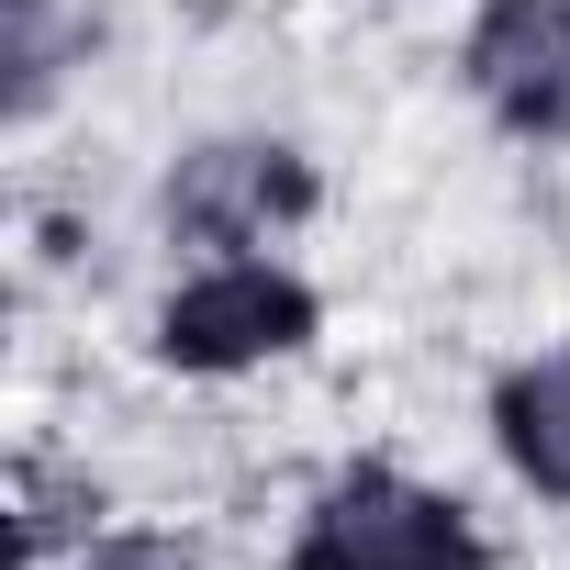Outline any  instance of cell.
Returning <instances> with one entry per match:
<instances>
[{
    "label": "cell",
    "mask_w": 570,
    "mask_h": 570,
    "mask_svg": "<svg viewBox=\"0 0 570 570\" xmlns=\"http://www.w3.org/2000/svg\"><path fill=\"white\" fill-rule=\"evenodd\" d=\"M325 279L292 257V246H202V257H168L135 303V358L157 392H190V403H224V392H257V381H292L325 358Z\"/></svg>",
    "instance_id": "1"
},
{
    "label": "cell",
    "mask_w": 570,
    "mask_h": 570,
    "mask_svg": "<svg viewBox=\"0 0 570 570\" xmlns=\"http://www.w3.org/2000/svg\"><path fill=\"white\" fill-rule=\"evenodd\" d=\"M268 570H503V525L470 481L403 448H347L279 503Z\"/></svg>",
    "instance_id": "2"
},
{
    "label": "cell",
    "mask_w": 570,
    "mask_h": 570,
    "mask_svg": "<svg viewBox=\"0 0 570 570\" xmlns=\"http://www.w3.org/2000/svg\"><path fill=\"white\" fill-rule=\"evenodd\" d=\"M325 213V168L303 135H268V124H213L190 146L157 157V190H146V224L168 257H202V246H292L303 224Z\"/></svg>",
    "instance_id": "3"
},
{
    "label": "cell",
    "mask_w": 570,
    "mask_h": 570,
    "mask_svg": "<svg viewBox=\"0 0 570 570\" xmlns=\"http://www.w3.org/2000/svg\"><path fill=\"white\" fill-rule=\"evenodd\" d=\"M459 90L514 146H570V0H470Z\"/></svg>",
    "instance_id": "4"
},
{
    "label": "cell",
    "mask_w": 570,
    "mask_h": 570,
    "mask_svg": "<svg viewBox=\"0 0 570 570\" xmlns=\"http://www.w3.org/2000/svg\"><path fill=\"white\" fill-rule=\"evenodd\" d=\"M481 459H492V481L514 492V503H537V514H559L570 525V325L559 336H537V347H503L492 370H481Z\"/></svg>",
    "instance_id": "5"
},
{
    "label": "cell",
    "mask_w": 570,
    "mask_h": 570,
    "mask_svg": "<svg viewBox=\"0 0 570 570\" xmlns=\"http://www.w3.org/2000/svg\"><path fill=\"white\" fill-rule=\"evenodd\" d=\"M124 514V470L90 448V425L79 436H23L12 448V570H57L68 548H90L101 525Z\"/></svg>",
    "instance_id": "6"
},
{
    "label": "cell",
    "mask_w": 570,
    "mask_h": 570,
    "mask_svg": "<svg viewBox=\"0 0 570 570\" xmlns=\"http://www.w3.org/2000/svg\"><path fill=\"white\" fill-rule=\"evenodd\" d=\"M0 68H12V135H46L57 101L90 79L101 46V0H0Z\"/></svg>",
    "instance_id": "7"
},
{
    "label": "cell",
    "mask_w": 570,
    "mask_h": 570,
    "mask_svg": "<svg viewBox=\"0 0 570 570\" xmlns=\"http://www.w3.org/2000/svg\"><path fill=\"white\" fill-rule=\"evenodd\" d=\"M57 570H224V548L190 525V514H146V503H124L90 548H68Z\"/></svg>",
    "instance_id": "8"
}]
</instances>
